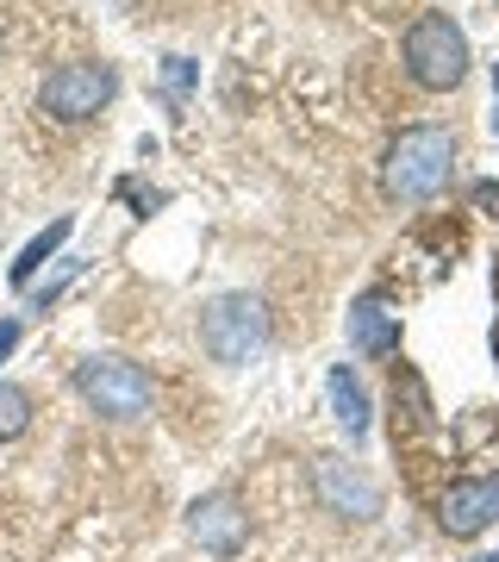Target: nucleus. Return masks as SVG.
Here are the masks:
<instances>
[{"label": "nucleus", "mask_w": 499, "mask_h": 562, "mask_svg": "<svg viewBox=\"0 0 499 562\" xmlns=\"http://www.w3.org/2000/svg\"><path fill=\"white\" fill-rule=\"evenodd\" d=\"M456 169V138L443 132V125H406L394 144H387V157H381V188H387V201H431L443 194V181Z\"/></svg>", "instance_id": "1"}, {"label": "nucleus", "mask_w": 499, "mask_h": 562, "mask_svg": "<svg viewBox=\"0 0 499 562\" xmlns=\"http://www.w3.org/2000/svg\"><path fill=\"white\" fill-rule=\"evenodd\" d=\"M200 344L225 369L257 362L269 350V306H262V294H219V301L200 313Z\"/></svg>", "instance_id": "2"}, {"label": "nucleus", "mask_w": 499, "mask_h": 562, "mask_svg": "<svg viewBox=\"0 0 499 562\" xmlns=\"http://www.w3.org/2000/svg\"><path fill=\"white\" fill-rule=\"evenodd\" d=\"M406 76L443 94V88H456L468 76V38H462V25L450 13H419V20L406 25Z\"/></svg>", "instance_id": "3"}, {"label": "nucleus", "mask_w": 499, "mask_h": 562, "mask_svg": "<svg viewBox=\"0 0 499 562\" xmlns=\"http://www.w3.org/2000/svg\"><path fill=\"white\" fill-rule=\"evenodd\" d=\"M76 394L100 419H144L150 413V375L125 357H88L76 362Z\"/></svg>", "instance_id": "4"}, {"label": "nucleus", "mask_w": 499, "mask_h": 562, "mask_svg": "<svg viewBox=\"0 0 499 562\" xmlns=\"http://www.w3.org/2000/svg\"><path fill=\"white\" fill-rule=\"evenodd\" d=\"M113 88H120L113 63H63V69L44 76L38 106L50 120H88V113H100V106L113 101Z\"/></svg>", "instance_id": "5"}, {"label": "nucleus", "mask_w": 499, "mask_h": 562, "mask_svg": "<svg viewBox=\"0 0 499 562\" xmlns=\"http://www.w3.org/2000/svg\"><path fill=\"white\" fill-rule=\"evenodd\" d=\"M313 494H319L338 519H375L381 513V487L375 475L350 457H319L313 462Z\"/></svg>", "instance_id": "6"}, {"label": "nucleus", "mask_w": 499, "mask_h": 562, "mask_svg": "<svg viewBox=\"0 0 499 562\" xmlns=\"http://www.w3.org/2000/svg\"><path fill=\"white\" fill-rule=\"evenodd\" d=\"M188 538H194L206 557L231 562L243 550V538H250V519H243V506L231 501V494H206V501L188 506Z\"/></svg>", "instance_id": "7"}, {"label": "nucleus", "mask_w": 499, "mask_h": 562, "mask_svg": "<svg viewBox=\"0 0 499 562\" xmlns=\"http://www.w3.org/2000/svg\"><path fill=\"white\" fill-rule=\"evenodd\" d=\"M494 519H499V475H468V482H456L438 506V525L450 538H480Z\"/></svg>", "instance_id": "8"}, {"label": "nucleus", "mask_w": 499, "mask_h": 562, "mask_svg": "<svg viewBox=\"0 0 499 562\" xmlns=\"http://www.w3.org/2000/svg\"><path fill=\"white\" fill-rule=\"evenodd\" d=\"M350 344H356L362 357H394L399 350V313L381 294H362L350 306Z\"/></svg>", "instance_id": "9"}, {"label": "nucleus", "mask_w": 499, "mask_h": 562, "mask_svg": "<svg viewBox=\"0 0 499 562\" xmlns=\"http://www.w3.org/2000/svg\"><path fill=\"white\" fill-rule=\"evenodd\" d=\"M331 413H338V425L343 431H350V443L356 438H368V394H362V382H356V369H350V362H338V369H331Z\"/></svg>", "instance_id": "10"}, {"label": "nucleus", "mask_w": 499, "mask_h": 562, "mask_svg": "<svg viewBox=\"0 0 499 562\" xmlns=\"http://www.w3.org/2000/svg\"><path fill=\"white\" fill-rule=\"evenodd\" d=\"M69 232H76V220H69V213H63V220H50V225H44L38 238H32V244H25V250H20V262H13V288H32V276H38L44 262L57 257V250H63V238H69Z\"/></svg>", "instance_id": "11"}, {"label": "nucleus", "mask_w": 499, "mask_h": 562, "mask_svg": "<svg viewBox=\"0 0 499 562\" xmlns=\"http://www.w3.org/2000/svg\"><path fill=\"white\" fill-rule=\"evenodd\" d=\"M25 425H32V394L13 382H0V443H13Z\"/></svg>", "instance_id": "12"}, {"label": "nucleus", "mask_w": 499, "mask_h": 562, "mask_svg": "<svg viewBox=\"0 0 499 562\" xmlns=\"http://www.w3.org/2000/svg\"><path fill=\"white\" fill-rule=\"evenodd\" d=\"M394 394H406V406H412V425H431V401H424V382L399 362L394 369Z\"/></svg>", "instance_id": "13"}, {"label": "nucleus", "mask_w": 499, "mask_h": 562, "mask_svg": "<svg viewBox=\"0 0 499 562\" xmlns=\"http://www.w3.org/2000/svg\"><path fill=\"white\" fill-rule=\"evenodd\" d=\"M13 344H20V319L0 325V357H13Z\"/></svg>", "instance_id": "14"}, {"label": "nucleus", "mask_w": 499, "mask_h": 562, "mask_svg": "<svg viewBox=\"0 0 499 562\" xmlns=\"http://www.w3.org/2000/svg\"><path fill=\"white\" fill-rule=\"evenodd\" d=\"M169 88H188V57H169Z\"/></svg>", "instance_id": "15"}, {"label": "nucleus", "mask_w": 499, "mask_h": 562, "mask_svg": "<svg viewBox=\"0 0 499 562\" xmlns=\"http://www.w3.org/2000/svg\"><path fill=\"white\" fill-rule=\"evenodd\" d=\"M468 562H499V550H487V557H468Z\"/></svg>", "instance_id": "16"}]
</instances>
